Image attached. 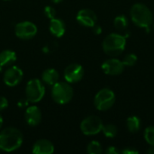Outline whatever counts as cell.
<instances>
[{"mask_svg": "<svg viewBox=\"0 0 154 154\" xmlns=\"http://www.w3.org/2000/svg\"><path fill=\"white\" fill-rule=\"evenodd\" d=\"M23 143L22 132L13 126L6 127L0 132V151L12 152L18 150Z\"/></svg>", "mask_w": 154, "mask_h": 154, "instance_id": "cell-1", "label": "cell"}, {"mask_svg": "<svg viewBox=\"0 0 154 154\" xmlns=\"http://www.w3.org/2000/svg\"><path fill=\"white\" fill-rule=\"evenodd\" d=\"M132 21L139 27L144 28L148 32L153 23V15L147 5L142 3L134 5L130 10Z\"/></svg>", "mask_w": 154, "mask_h": 154, "instance_id": "cell-2", "label": "cell"}, {"mask_svg": "<svg viewBox=\"0 0 154 154\" xmlns=\"http://www.w3.org/2000/svg\"><path fill=\"white\" fill-rule=\"evenodd\" d=\"M126 38L127 37L125 35L118 33L108 34L103 42V51L110 56H117L121 54L125 51Z\"/></svg>", "mask_w": 154, "mask_h": 154, "instance_id": "cell-3", "label": "cell"}, {"mask_svg": "<svg viewBox=\"0 0 154 154\" xmlns=\"http://www.w3.org/2000/svg\"><path fill=\"white\" fill-rule=\"evenodd\" d=\"M74 95V90L69 83L58 81L51 88V98L59 105H66L69 103Z\"/></svg>", "mask_w": 154, "mask_h": 154, "instance_id": "cell-4", "label": "cell"}, {"mask_svg": "<svg viewBox=\"0 0 154 154\" xmlns=\"http://www.w3.org/2000/svg\"><path fill=\"white\" fill-rule=\"evenodd\" d=\"M25 97L30 103H38L45 96L44 83L39 79H32L25 85Z\"/></svg>", "mask_w": 154, "mask_h": 154, "instance_id": "cell-5", "label": "cell"}, {"mask_svg": "<svg viewBox=\"0 0 154 154\" xmlns=\"http://www.w3.org/2000/svg\"><path fill=\"white\" fill-rule=\"evenodd\" d=\"M116 102V95L109 88L100 89L94 97V106L99 111L110 109Z\"/></svg>", "mask_w": 154, "mask_h": 154, "instance_id": "cell-6", "label": "cell"}, {"mask_svg": "<svg viewBox=\"0 0 154 154\" xmlns=\"http://www.w3.org/2000/svg\"><path fill=\"white\" fill-rule=\"evenodd\" d=\"M104 125L102 120L97 116H90L84 118L80 123V131L87 136H92L102 131Z\"/></svg>", "mask_w": 154, "mask_h": 154, "instance_id": "cell-7", "label": "cell"}, {"mask_svg": "<svg viewBox=\"0 0 154 154\" xmlns=\"http://www.w3.org/2000/svg\"><path fill=\"white\" fill-rule=\"evenodd\" d=\"M38 28L36 24L30 21H23L15 24L14 33L17 38L21 40H31L36 36Z\"/></svg>", "mask_w": 154, "mask_h": 154, "instance_id": "cell-8", "label": "cell"}, {"mask_svg": "<svg viewBox=\"0 0 154 154\" xmlns=\"http://www.w3.org/2000/svg\"><path fill=\"white\" fill-rule=\"evenodd\" d=\"M23 77V71L18 66H11L5 69L3 75V81L5 86L13 88L20 84Z\"/></svg>", "mask_w": 154, "mask_h": 154, "instance_id": "cell-9", "label": "cell"}, {"mask_svg": "<svg viewBox=\"0 0 154 154\" xmlns=\"http://www.w3.org/2000/svg\"><path fill=\"white\" fill-rule=\"evenodd\" d=\"M84 77V69L80 64L71 63L65 68L64 70V79L69 83H77L79 82Z\"/></svg>", "mask_w": 154, "mask_h": 154, "instance_id": "cell-10", "label": "cell"}, {"mask_svg": "<svg viewBox=\"0 0 154 154\" xmlns=\"http://www.w3.org/2000/svg\"><path fill=\"white\" fill-rule=\"evenodd\" d=\"M76 20L82 26L92 28L97 22V16L93 10L88 8H84L78 12Z\"/></svg>", "mask_w": 154, "mask_h": 154, "instance_id": "cell-11", "label": "cell"}, {"mask_svg": "<svg viewBox=\"0 0 154 154\" xmlns=\"http://www.w3.org/2000/svg\"><path fill=\"white\" fill-rule=\"evenodd\" d=\"M125 65L123 61L117 60V59H109L106 60L102 64V69L103 71L109 76H117L123 73L125 69Z\"/></svg>", "mask_w": 154, "mask_h": 154, "instance_id": "cell-12", "label": "cell"}, {"mask_svg": "<svg viewBox=\"0 0 154 154\" xmlns=\"http://www.w3.org/2000/svg\"><path fill=\"white\" fill-rule=\"evenodd\" d=\"M42 111L37 106H30L26 108L24 112V120L29 126L31 127L37 126L42 122Z\"/></svg>", "mask_w": 154, "mask_h": 154, "instance_id": "cell-13", "label": "cell"}, {"mask_svg": "<svg viewBox=\"0 0 154 154\" xmlns=\"http://www.w3.org/2000/svg\"><path fill=\"white\" fill-rule=\"evenodd\" d=\"M54 151L53 143L47 139L37 140L32 147V152L34 154H52Z\"/></svg>", "mask_w": 154, "mask_h": 154, "instance_id": "cell-14", "label": "cell"}, {"mask_svg": "<svg viewBox=\"0 0 154 154\" xmlns=\"http://www.w3.org/2000/svg\"><path fill=\"white\" fill-rule=\"evenodd\" d=\"M49 30L50 32L56 38H60L65 34L66 32V24L64 21L60 18L54 17L50 19L49 23Z\"/></svg>", "mask_w": 154, "mask_h": 154, "instance_id": "cell-15", "label": "cell"}, {"mask_svg": "<svg viewBox=\"0 0 154 154\" xmlns=\"http://www.w3.org/2000/svg\"><path fill=\"white\" fill-rule=\"evenodd\" d=\"M59 79H60V73L58 72V70L52 68H49L44 69L43 72L42 73L41 80L44 84L52 87L55 83L59 81Z\"/></svg>", "mask_w": 154, "mask_h": 154, "instance_id": "cell-16", "label": "cell"}, {"mask_svg": "<svg viewBox=\"0 0 154 154\" xmlns=\"http://www.w3.org/2000/svg\"><path fill=\"white\" fill-rule=\"evenodd\" d=\"M17 60L16 52L13 50H4L0 52V69L14 63Z\"/></svg>", "mask_w": 154, "mask_h": 154, "instance_id": "cell-17", "label": "cell"}, {"mask_svg": "<svg viewBox=\"0 0 154 154\" xmlns=\"http://www.w3.org/2000/svg\"><path fill=\"white\" fill-rule=\"evenodd\" d=\"M126 125L130 133H133V134L137 133L141 128V120L136 116H130L126 120Z\"/></svg>", "mask_w": 154, "mask_h": 154, "instance_id": "cell-18", "label": "cell"}, {"mask_svg": "<svg viewBox=\"0 0 154 154\" xmlns=\"http://www.w3.org/2000/svg\"><path fill=\"white\" fill-rule=\"evenodd\" d=\"M114 25L116 30L118 31H125L128 26V19L125 15L121 14L115 18L114 20Z\"/></svg>", "mask_w": 154, "mask_h": 154, "instance_id": "cell-19", "label": "cell"}, {"mask_svg": "<svg viewBox=\"0 0 154 154\" xmlns=\"http://www.w3.org/2000/svg\"><path fill=\"white\" fill-rule=\"evenodd\" d=\"M102 132L104 134V135L107 138H114L118 134V129L115 125H104L102 128Z\"/></svg>", "mask_w": 154, "mask_h": 154, "instance_id": "cell-20", "label": "cell"}, {"mask_svg": "<svg viewBox=\"0 0 154 154\" xmlns=\"http://www.w3.org/2000/svg\"><path fill=\"white\" fill-rule=\"evenodd\" d=\"M87 152L89 154H100L103 152V148L100 143L97 141L90 142L87 146Z\"/></svg>", "mask_w": 154, "mask_h": 154, "instance_id": "cell-21", "label": "cell"}, {"mask_svg": "<svg viewBox=\"0 0 154 154\" xmlns=\"http://www.w3.org/2000/svg\"><path fill=\"white\" fill-rule=\"evenodd\" d=\"M144 139L148 144L154 146V126H149L145 129Z\"/></svg>", "mask_w": 154, "mask_h": 154, "instance_id": "cell-22", "label": "cell"}, {"mask_svg": "<svg viewBox=\"0 0 154 154\" xmlns=\"http://www.w3.org/2000/svg\"><path fill=\"white\" fill-rule=\"evenodd\" d=\"M137 60H138V58H137V56L134 53H129V54L125 56V58H124V60L122 61H123L125 66L133 67L134 65L136 64Z\"/></svg>", "mask_w": 154, "mask_h": 154, "instance_id": "cell-23", "label": "cell"}, {"mask_svg": "<svg viewBox=\"0 0 154 154\" xmlns=\"http://www.w3.org/2000/svg\"><path fill=\"white\" fill-rule=\"evenodd\" d=\"M43 12H44L45 16H46L47 18H49V19H52V18L56 17V10H55V8H54L53 6H51V5H46V6L44 7Z\"/></svg>", "mask_w": 154, "mask_h": 154, "instance_id": "cell-24", "label": "cell"}, {"mask_svg": "<svg viewBox=\"0 0 154 154\" xmlns=\"http://www.w3.org/2000/svg\"><path fill=\"white\" fill-rule=\"evenodd\" d=\"M8 105H9V102L7 98L5 97L0 96V112L5 110L8 107Z\"/></svg>", "mask_w": 154, "mask_h": 154, "instance_id": "cell-25", "label": "cell"}, {"mask_svg": "<svg viewBox=\"0 0 154 154\" xmlns=\"http://www.w3.org/2000/svg\"><path fill=\"white\" fill-rule=\"evenodd\" d=\"M120 152L119 150H117L116 147L114 146H109L106 150V153L107 154H118Z\"/></svg>", "mask_w": 154, "mask_h": 154, "instance_id": "cell-26", "label": "cell"}, {"mask_svg": "<svg viewBox=\"0 0 154 154\" xmlns=\"http://www.w3.org/2000/svg\"><path fill=\"white\" fill-rule=\"evenodd\" d=\"M93 32L95 33V34H97V35H98V34H100L101 32H102V27L100 26V25H98V24H95L93 27Z\"/></svg>", "mask_w": 154, "mask_h": 154, "instance_id": "cell-27", "label": "cell"}, {"mask_svg": "<svg viewBox=\"0 0 154 154\" xmlns=\"http://www.w3.org/2000/svg\"><path fill=\"white\" fill-rule=\"evenodd\" d=\"M122 153L124 154H137L138 153V151H135L134 149H125L124 151H122Z\"/></svg>", "mask_w": 154, "mask_h": 154, "instance_id": "cell-28", "label": "cell"}, {"mask_svg": "<svg viewBox=\"0 0 154 154\" xmlns=\"http://www.w3.org/2000/svg\"><path fill=\"white\" fill-rule=\"evenodd\" d=\"M147 153L154 154V146H151V147H150V149L147 151Z\"/></svg>", "mask_w": 154, "mask_h": 154, "instance_id": "cell-29", "label": "cell"}, {"mask_svg": "<svg viewBox=\"0 0 154 154\" xmlns=\"http://www.w3.org/2000/svg\"><path fill=\"white\" fill-rule=\"evenodd\" d=\"M3 124H4V120H3L2 116L0 115V129H1V128H2V126H3Z\"/></svg>", "mask_w": 154, "mask_h": 154, "instance_id": "cell-30", "label": "cell"}, {"mask_svg": "<svg viewBox=\"0 0 154 154\" xmlns=\"http://www.w3.org/2000/svg\"><path fill=\"white\" fill-rule=\"evenodd\" d=\"M52 3H54V4H60V3H61L63 0H51Z\"/></svg>", "mask_w": 154, "mask_h": 154, "instance_id": "cell-31", "label": "cell"}, {"mask_svg": "<svg viewBox=\"0 0 154 154\" xmlns=\"http://www.w3.org/2000/svg\"><path fill=\"white\" fill-rule=\"evenodd\" d=\"M4 1H9V0H4Z\"/></svg>", "mask_w": 154, "mask_h": 154, "instance_id": "cell-32", "label": "cell"}]
</instances>
